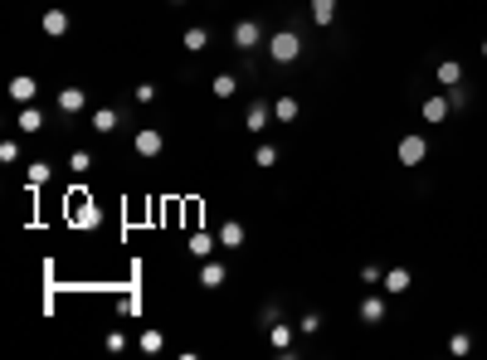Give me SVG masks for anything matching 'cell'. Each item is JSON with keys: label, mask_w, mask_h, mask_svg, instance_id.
Segmentation results:
<instances>
[{"label": "cell", "mask_w": 487, "mask_h": 360, "mask_svg": "<svg viewBox=\"0 0 487 360\" xmlns=\"http://www.w3.org/2000/svg\"><path fill=\"white\" fill-rule=\"evenodd\" d=\"M0 161L15 166V161H20V141H0Z\"/></svg>", "instance_id": "obj_32"}, {"label": "cell", "mask_w": 487, "mask_h": 360, "mask_svg": "<svg viewBox=\"0 0 487 360\" xmlns=\"http://www.w3.org/2000/svg\"><path fill=\"white\" fill-rule=\"evenodd\" d=\"M297 112H302V102H297L293 93H283V97L273 102V117H278V122H297Z\"/></svg>", "instance_id": "obj_20"}, {"label": "cell", "mask_w": 487, "mask_h": 360, "mask_svg": "<svg viewBox=\"0 0 487 360\" xmlns=\"http://www.w3.org/2000/svg\"><path fill=\"white\" fill-rule=\"evenodd\" d=\"M161 346H166V336H161L156 326H146V331H141V350H146V355H156Z\"/></svg>", "instance_id": "obj_27"}, {"label": "cell", "mask_w": 487, "mask_h": 360, "mask_svg": "<svg viewBox=\"0 0 487 360\" xmlns=\"http://www.w3.org/2000/svg\"><path fill=\"white\" fill-rule=\"evenodd\" d=\"M117 127H122V112H117V108H93V112H88V132H98V136L117 132Z\"/></svg>", "instance_id": "obj_6"}, {"label": "cell", "mask_w": 487, "mask_h": 360, "mask_svg": "<svg viewBox=\"0 0 487 360\" xmlns=\"http://www.w3.org/2000/svg\"><path fill=\"white\" fill-rule=\"evenodd\" d=\"M69 171H73V176L93 171V156H88V151H73V156H69Z\"/></svg>", "instance_id": "obj_30"}, {"label": "cell", "mask_w": 487, "mask_h": 360, "mask_svg": "<svg viewBox=\"0 0 487 360\" xmlns=\"http://www.w3.org/2000/svg\"><path fill=\"white\" fill-rule=\"evenodd\" d=\"M361 322H365V326H381V322H385V297H381V292L361 297Z\"/></svg>", "instance_id": "obj_9"}, {"label": "cell", "mask_w": 487, "mask_h": 360, "mask_svg": "<svg viewBox=\"0 0 487 360\" xmlns=\"http://www.w3.org/2000/svg\"><path fill=\"white\" fill-rule=\"evenodd\" d=\"M419 112H424V122H429V127H439V122H444V117L453 112V102H449V93H429Z\"/></svg>", "instance_id": "obj_5"}, {"label": "cell", "mask_w": 487, "mask_h": 360, "mask_svg": "<svg viewBox=\"0 0 487 360\" xmlns=\"http://www.w3.org/2000/svg\"><path fill=\"white\" fill-rule=\"evenodd\" d=\"M229 39H234V49H244V54H253V49L263 44V25L249 15V20H239L234 29H229Z\"/></svg>", "instance_id": "obj_3"}, {"label": "cell", "mask_w": 487, "mask_h": 360, "mask_svg": "<svg viewBox=\"0 0 487 360\" xmlns=\"http://www.w3.org/2000/svg\"><path fill=\"white\" fill-rule=\"evenodd\" d=\"M273 322H283V307H278V302H268L263 312H258V326H273Z\"/></svg>", "instance_id": "obj_31"}, {"label": "cell", "mask_w": 487, "mask_h": 360, "mask_svg": "<svg viewBox=\"0 0 487 360\" xmlns=\"http://www.w3.org/2000/svg\"><path fill=\"white\" fill-rule=\"evenodd\" d=\"M209 93H214V97H220V102H229V97L239 93V78H234V73H214V83H209Z\"/></svg>", "instance_id": "obj_21"}, {"label": "cell", "mask_w": 487, "mask_h": 360, "mask_svg": "<svg viewBox=\"0 0 487 360\" xmlns=\"http://www.w3.org/2000/svg\"><path fill=\"white\" fill-rule=\"evenodd\" d=\"M381 278H385V273L375 268V263H365V268H361V283H381Z\"/></svg>", "instance_id": "obj_34"}, {"label": "cell", "mask_w": 487, "mask_h": 360, "mask_svg": "<svg viewBox=\"0 0 487 360\" xmlns=\"http://www.w3.org/2000/svg\"><path fill=\"white\" fill-rule=\"evenodd\" d=\"M39 127H44V112L34 108V102H25V108H20V117H15V132H30V136H34Z\"/></svg>", "instance_id": "obj_17"}, {"label": "cell", "mask_w": 487, "mask_h": 360, "mask_svg": "<svg viewBox=\"0 0 487 360\" xmlns=\"http://www.w3.org/2000/svg\"><path fill=\"white\" fill-rule=\"evenodd\" d=\"M268 122H278V117H273V108H268V102H249V112H244V127H249V132H263Z\"/></svg>", "instance_id": "obj_11"}, {"label": "cell", "mask_w": 487, "mask_h": 360, "mask_svg": "<svg viewBox=\"0 0 487 360\" xmlns=\"http://www.w3.org/2000/svg\"><path fill=\"white\" fill-rule=\"evenodd\" d=\"M449 350H453L458 360H463V355H473V336H468V331H453V336H449Z\"/></svg>", "instance_id": "obj_25"}, {"label": "cell", "mask_w": 487, "mask_h": 360, "mask_svg": "<svg viewBox=\"0 0 487 360\" xmlns=\"http://www.w3.org/2000/svg\"><path fill=\"white\" fill-rule=\"evenodd\" d=\"M181 44H185V54H205V49H209V29L205 25H185Z\"/></svg>", "instance_id": "obj_14"}, {"label": "cell", "mask_w": 487, "mask_h": 360, "mask_svg": "<svg viewBox=\"0 0 487 360\" xmlns=\"http://www.w3.org/2000/svg\"><path fill=\"white\" fill-rule=\"evenodd\" d=\"M214 248H220V234H190V259H200V263H205Z\"/></svg>", "instance_id": "obj_18"}, {"label": "cell", "mask_w": 487, "mask_h": 360, "mask_svg": "<svg viewBox=\"0 0 487 360\" xmlns=\"http://www.w3.org/2000/svg\"><path fill=\"white\" fill-rule=\"evenodd\" d=\"M25 171H30V185H44V180L54 176V166H49V161H30Z\"/></svg>", "instance_id": "obj_28"}, {"label": "cell", "mask_w": 487, "mask_h": 360, "mask_svg": "<svg viewBox=\"0 0 487 360\" xmlns=\"http://www.w3.org/2000/svg\"><path fill=\"white\" fill-rule=\"evenodd\" d=\"M10 97L20 102V108H25V102H34V97H39V83H34V73H20V78H10Z\"/></svg>", "instance_id": "obj_10"}, {"label": "cell", "mask_w": 487, "mask_h": 360, "mask_svg": "<svg viewBox=\"0 0 487 360\" xmlns=\"http://www.w3.org/2000/svg\"><path fill=\"white\" fill-rule=\"evenodd\" d=\"M132 151H137V156H161V151H166V136H161L156 127H141V132H132Z\"/></svg>", "instance_id": "obj_4"}, {"label": "cell", "mask_w": 487, "mask_h": 360, "mask_svg": "<svg viewBox=\"0 0 487 360\" xmlns=\"http://www.w3.org/2000/svg\"><path fill=\"white\" fill-rule=\"evenodd\" d=\"M395 156H400V166H424V156H429V141H424V132H405L400 136V146H395Z\"/></svg>", "instance_id": "obj_2"}, {"label": "cell", "mask_w": 487, "mask_h": 360, "mask_svg": "<svg viewBox=\"0 0 487 360\" xmlns=\"http://www.w3.org/2000/svg\"><path fill=\"white\" fill-rule=\"evenodd\" d=\"M297 331H302V336H317V331H321V312H302Z\"/></svg>", "instance_id": "obj_29"}, {"label": "cell", "mask_w": 487, "mask_h": 360, "mask_svg": "<svg viewBox=\"0 0 487 360\" xmlns=\"http://www.w3.org/2000/svg\"><path fill=\"white\" fill-rule=\"evenodd\" d=\"M171 5H185V0H171Z\"/></svg>", "instance_id": "obj_36"}, {"label": "cell", "mask_w": 487, "mask_h": 360, "mask_svg": "<svg viewBox=\"0 0 487 360\" xmlns=\"http://www.w3.org/2000/svg\"><path fill=\"white\" fill-rule=\"evenodd\" d=\"M54 102H59V112H64V117L88 112V93H83V88H59V97H54Z\"/></svg>", "instance_id": "obj_7"}, {"label": "cell", "mask_w": 487, "mask_h": 360, "mask_svg": "<svg viewBox=\"0 0 487 360\" xmlns=\"http://www.w3.org/2000/svg\"><path fill=\"white\" fill-rule=\"evenodd\" d=\"M482 59H487V39H482Z\"/></svg>", "instance_id": "obj_35"}, {"label": "cell", "mask_w": 487, "mask_h": 360, "mask_svg": "<svg viewBox=\"0 0 487 360\" xmlns=\"http://www.w3.org/2000/svg\"><path fill=\"white\" fill-rule=\"evenodd\" d=\"M253 166H258V171H273V166H278V146H273V141H258V146H253Z\"/></svg>", "instance_id": "obj_22"}, {"label": "cell", "mask_w": 487, "mask_h": 360, "mask_svg": "<svg viewBox=\"0 0 487 360\" xmlns=\"http://www.w3.org/2000/svg\"><path fill=\"white\" fill-rule=\"evenodd\" d=\"M268 341H273V350H278V355H288V350H293V341H297V326L273 322V326H268Z\"/></svg>", "instance_id": "obj_15"}, {"label": "cell", "mask_w": 487, "mask_h": 360, "mask_svg": "<svg viewBox=\"0 0 487 360\" xmlns=\"http://www.w3.org/2000/svg\"><path fill=\"white\" fill-rule=\"evenodd\" d=\"M444 93H449V102H453V108H458V112L468 108V93H463V83H458V88H444Z\"/></svg>", "instance_id": "obj_33"}, {"label": "cell", "mask_w": 487, "mask_h": 360, "mask_svg": "<svg viewBox=\"0 0 487 360\" xmlns=\"http://www.w3.org/2000/svg\"><path fill=\"white\" fill-rule=\"evenodd\" d=\"M337 10H341V0H307L312 25H332V20H337Z\"/></svg>", "instance_id": "obj_13"}, {"label": "cell", "mask_w": 487, "mask_h": 360, "mask_svg": "<svg viewBox=\"0 0 487 360\" xmlns=\"http://www.w3.org/2000/svg\"><path fill=\"white\" fill-rule=\"evenodd\" d=\"M132 97L141 102V108H151V102L161 97V88H156V83H137V88H132Z\"/></svg>", "instance_id": "obj_26"}, {"label": "cell", "mask_w": 487, "mask_h": 360, "mask_svg": "<svg viewBox=\"0 0 487 360\" xmlns=\"http://www.w3.org/2000/svg\"><path fill=\"white\" fill-rule=\"evenodd\" d=\"M439 83H444V88H458V83H463V64H458V59H439Z\"/></svg>", "instance_id": "obj_23"}, {"label": "cell", "mask_w": 487, "mask_h": 360, "mask_svg": "<svg viewBox=\"0 0 487 360\" xmlns=\"http://www.w3.org/2000/svg\"><path fill=\"white\" fill-rule=\"evenodd\" d=\"M69 224H73V229H98V224H102V215L83 204V210H73V215H69Z\"/></svg>", "instance_id": "obj_24"}, {"label": "cell", "mask_w": 487, "mask_h": 360, "mask_svg": "<svg viewBox=\"0 0 487 360\" xmlns=\"http://www.w3.org/2000/svg\"><path fill=\"white\" fill-rule=\"evenodd\" d=\"M200 287H225V263L220 259H205V268H200Z\"/></svg>", "instance_id": "obj_19"}, {"label": "cell", "mask_w": 487, "mask_h": 360, "mask_svg": "<svg viewBox=\"0 0 487 360\" xmlns=\"http://www.w3.org/2000/svg\"><path fill=\"white\" fill-rule=\"evenodd\" d=\"M39 25H44V34H49V39H64V34H69V10H44V20H39Z\"/></svg>", "instance_id": "obj_16"}, {"label": "cell", "mask_w": 487, "mask_h": 360, "mask_svg": "<svg viewBox=\"0 0 487 360\" xmlns=\"http://www.w3.org/2000/svg\"><path fill=\"white\" fill-rule=\"evenodd\" d=\"M214 234H220V248H225V253H229V248H244V239H249V229H244L239 219H225Z\"/></svg>", "instance_id": "obj_8"}, {"label": "cell", "mask_w": 487, "mask_h": 360, "mask_svg": "<svg viewBox=\"0 0 487 360\" xmlns=\"http://www.w3.org/2000/svg\"><path fill=\"white\" fill-rule=\"evenodd\" d=\"M302 54H307V49H302L297 29H273V34H268V59H273V64H297Z\"/></svg>", "instance_id": "obj_1"}, {"label": "cell", "mask_w": 487, "mask_h": 360, "mask_svg": "<svg viewBox=\"0 0 487 360\" xmlns=\"http://www.w3.org/2000/svg\"><path fill=\"white\" fill-rule=\"evenodd\" d=\"M409 283H414L409 268H390V273L381 278V292H385V297H400V292H409Z\"/></svg>", "instance_id": "obj_12"}]
</instances>
